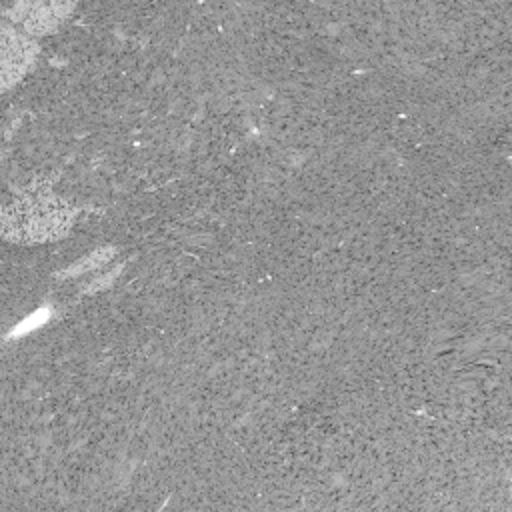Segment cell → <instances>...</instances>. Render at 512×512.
<instances>
[{
    "instance_id": "cell-1",
    "label": "cell",
    "mask_w": 512,
    "mask_h": 512,
    "mask_svg": "<svg viewBox=\"0 0 512 512\" xmlns=\"http://www.w3.org/2000/svg\"><path fill=\"white\" fill-rule=\"evenodd\" d=\"M70 218L72 214L68 212V208H56L48 202H28L24 208H16V216L4 224L8 226L6 234L12 238L26 242H42L66 232Z\"/></svg>"
},
{
    "instance_id": "cell-2",
    "label": "cell",
    "mask_w": 512,
    "mask_h": 512,
    "mask_svg": "<svg viewBox=\"0 0 512 512\" xmlns=\"http://www.w3.org/2000/svg\"><path fill=\"white\" fill-rule=\"evenodd\" d=\"M36 44L24 32L0 26V90L14 86L30 68Z\"/></svg>"
},
{
    "instance_id": "cell-3",
    "label": "cell",
    "mask_w": 512,
    "mask_h": 512,
    "mask_svg": "<svg viewBox=\"0 0 512 512\" xmlns=\"http://www.w3.org/2000/svg\"><path fill=\"white\" fill-rule=\"evenodd\" d=\"M72 0H20L14 8V22H20L26 34H44L68 14Z\"/></svg>"
},
{
    "instance_id": "cell-4",
    "label": "cell",
    "mask_w": 512,
    "mask_h": 512,
    "mask_svg": "<svg viewBox=\"0 0 512 512\" xmlns=\"http://www.w3.org/2000/svg\"><path fill=\"white\" fill-rule=\"evenodd\" d=\"M114 252H116L114 248H100V250H96V252H92V254L84 256V258H82V260H78L76 264H72V266L64 272V276H74V274H80V272L96 270V268L104 266V264L112 258V254H114Z\"/></svg>"
},
{
    "instance_id": "cell-5",
    "label": "cell",
    "mask_w": 512,
    "mask_h": 512,
    "mask_svg": "<svg viewBox=\"0 0 512 512\" xmlns=\"http://www.w3.org/2000/svg\"><path fill=\"white\" fill-rule=\"evenodd\" d=\"M48 318H50V308H40V310L32 312L30 316H26L24 320H20V322L8 332V338H18V336H22V334H28V332L40 328Z\"/></svg>"
}]
</instances>
